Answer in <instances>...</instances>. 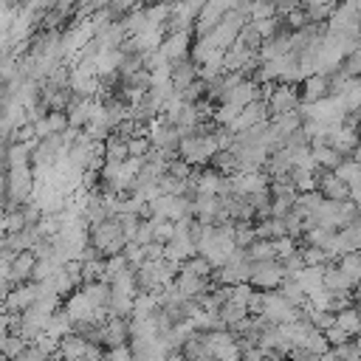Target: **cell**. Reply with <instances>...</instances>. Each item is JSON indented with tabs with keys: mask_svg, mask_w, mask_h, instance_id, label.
I'll return each instance as SVG.
<instances>
[{
	"mask_svg": "<svg viewBox=\"0 0 361 361\" xmlns=\"http://www.w3.org/2000/svg\"><path fill=\"white\" fill-rule=\"evenodd\" d=\"M87 243L102 254V259L113 257V254H121V248L127 245L124 234H121V226L116 217H104L93 226H87Z\"/></svg>",
	"mask_w": 361,
	"mask_h": 361,
	"instance_id": "1",
	"label": "cell"
},
{
	"mask_svg": "<svg viewBox=\"0 0 361 361\" xmlns=\"http://www.w3.org/2000/svg\"><path fill=\"white\" fill-rule=\"evenodd\" d=\"M214 152H217L214 135H209V133H200L197 127H195L192 133L180 135V144H178V155H180V161H183V164H189V166H200V169H203Z\"/></svg>",
	"mask_w": 361,
	"mask_h": 361,
	"instance_id": "2",
	"label": "cell"
},
{
	"mask_svg": "<svg viewBox=\"0 0 361 361\" xmlns=\"http://www.w3.org/2000/svg\"><path fill=\"white\" fill-rule=\"evenodd\" d=\"M257 316H262L271 324H288V322L302 319L305 313L299 307H293L290 302H285V296L279 290H259V310H257Z\"/></svg>",
	"mask_w": 361,
	"mask_h": 361,
	"instance_id": "3",
	"label": "cell"
},
{
	"mask_svg": "<svg viewBox=\"0 0 361 361\" xmlns=\"http://www.w3.org/2000/svg\"><path fill=\"white\" fill-rule=\"evenodd\" d=\"M189 226H192V217L175 223L172 237L164 243V259H169V262L178 265V262H183V259H189L192 254H197V251H195V240H192V234H189Z\"/></svg>",
	"mask_w": 361,
	"mask_h": 361,
	"instance_id": "4",
	"label": "cell"
},
{
	"mask_svg": "<svg viewBox=\"0 0 361 361\" xmlns=\"http://www.w3.org/2000/svg\"><path fill=\"white\" fill-rule=\"evenodd\" d=\"M282 279H285V271H282L279 259H257V262H251L248 285L254 290H276Z\"/></svg>",
	"mask_w": 361,
	"mask_h": 361,
	"instance_id": "5",
	"label": "cell"
},
{
	"mask_svg": "<svg viewBox=\"0 0 361 361\" xmlns=\"http://www.w3.org/2000/svg\"><path fill=\"white\" fill-rule=\"evenodd\" d=\"M149 217H164V220H186L192 217V200L183 197V195H158L152 203H149Z\"/></svg>",
	"mask_w": 361,
	"mask_h": 361,
	"instance_id": "6",
	"label": "cell"
},
{
	"mask_svg": "<svg viewBox=\"0 0 361 361\" xmlns=\"http://www.w3.org/2000/svg\"><path fill=\"white\" fill-rule=\"evenodd\" d=\"M189 48H192V28H186V31H166L158 51H161L164 59L172 65V62L189 59Z\"/></svg>",
	"mask_w": 361,
	"mask_h": 361,
	"instance_id": "7",
	"label": "cell"
},
{
	"mask_svg": "<svg viewBox=\"0 0 361 361\" xmlns=\"http://www.w3.org/2000/svg\"><path fill=\"white\" fill-rule=\"evenodd\" d=\"M296 87H299V104H313V102L330 96V79L324 73H310Z\"/></svg>",
	"mask_w": 361,
	"mask_h": 361,
	"instance_id": "8",
	"label": "cell"
},
{
	"mask_svg": "<svg viewBox=\"0 0 361 361\" xmlns=\"http://www.w3.org/2000/svg\"><path fill=\"white\" fill-rule=\"evenodd\" d=\"M262 121H268V110H265V102L262 99H254V102H248L240 113H237V118L231 121V133L237 135V133H245L248 127H254V124H262Z\"/></svg>",
	"mask_w": 361,
	"mask_h": 361,
	"instance_id": "9",
	"label": "cell"
},
{
	"mask_svg": "<svg viewBox=\"0 0 361 361\" xmlns=\"http://www.w3.org/2000/svg\"><path fill=\"white\" fill-rule=\"evenodd\" d=\"M37 302V282H20L11 285L8 296H6V313H23Z\"/></svg>",
	"mask_w": 361,
	"mask_h": 361,
	"instance_id": "10",
	"label": "cell"
},
{
	"mask_svg": "<svg viewBox=\"0 0 361 361\" xmlns=\"http://www.w3.org/2000/svg\"><path fill=\"white\" fill-rule=\"evenodd\" d=\"M130 333H127V322L121 316H110L102 322V338H99V347H121L127 344Z\"/></svg>",
	"mask_w": 361,
	"mask_h": 361,
	"instance_id": "11",
	"label": "cell"
},
{
	"mask_svg": "<svg viewBox=\"0 0 361 361\" xmlns=\"http://www.w3.org/2000/svg\"><path fill=\"white\" fill-rule=\"evenodd\" d=\"M254 99H259V85L251 82V79H243L240 85H234L231 90L223 93V102H220V104H231V107L243 110V107H245L248 102H254Z\"/></svg>",
	"mask_w": 361,
	"mask_h": 361,
	"instance_id": "12",
	"label": "cell"
},
{
	"mask_svg": "<svg viewBox=\"0 0 361 361\" xmlns=\"http://www.w3.org/2000/svg\"><path fill=\"white\" fill-rule=\"evenodd\" d=\"M34 254L31 251H20L8 259V282L20 285V282H31V271H34Z\"/></svg>",
	"mask_w": 361,
	"mask_h": 361,
	"instance_id": "13",
	"label": "cell"
},
{
	"mask_svg": "<svg viewBox=\"0 0 361 361\" xmlns=\"http://www.w3.org/2000/svg\"><path fill=\"white\" fill-rule=\"evenodd\" d=\"M333 175L350 186V197H353V203H355V200H358V180H361L358 158H341V164L333 169Z\"/></svg>",
	"mask_w": 361,
	"mask_h": 361,
	"instance_id": "14",
	"label": "cell"
},
{
	"mask_svg": "<svg viewBox=\"0 0 361 361\" xmlns=\"http://www.w3.org/2000/svg\"><path fill=\"white\" fill-rule=\"evenodd\" d=\"M195 79H197V68L189 59H180V62H172L169 65V85H172L175 93H180L183 87H189Z\"/></svg>",
	"mask_w": 361,
	"mask_h": 361,
	"instance_id": "15",
	"label": "cell"
},
{
	"mask_svg": "<svg viewBox=\"0 0 361 361\" xmlns=\"http://www.w3.org/2000/svg\"><path fill=\"white\" fill-rule=\"evenodd\" d=\"M310 158H313V166L327 169V172H333L341 164V155L333 147H327L324 141H310Z\"/></svg>",
	"mask_w": 361,
	"mask_h": 361,
	"instance_id": "16",
	"label": "cell"
},
{
	"mask_svg": "<svg viewBox=\"0 0 361 361\" xmlns=\"http://www.w3.org/2000/svg\"><path fill=\"white\" fill-rule=\"evenodd\" d=\"M87 350H90V344H87L82 336L68 333V336L59 338V350H56V355H59V358H85Z\"/></svg>",
	"mask_w": 361,
	"mask_h": 361,
	"instance_id": "17",
	"label": "cell"
},
{
	"mask_svg": "<svg viewBox=\"0 0 361 361\" xmlns=\"http://www.w3.org/2000/svg\"><path fill=\"white\" fill-rule=\"evenodd\" d=\"M336 268L347 276V282L355 288L358 285V276H361V254L358 251H350V254H341L336 257Z\"/></svg>",
	"mask_w": 361,
	"mask_h": 361,
	"instance_id": "18",
	"label": "cell"
},
{
	"mask_svg": "<svg viewBox=\"0 0 361 361\" xmlns=\"http://www.w3.org/2000/svg\"><path fill=\"white\" fill-rule=\"evenodd\" d=\"M322 271H324V265H305L293 279L299 282V288L305 290V296H310V293H316L319 288H322Z\"/></svg>",
	"mask_w": 361,
	"mask_h": 361,
	"instance_id": "19",
	"label": "cell"
},
{
	"mask_svg": "<svg viewBox=\"0 0 361 361\" xmlns=\"http://www.w3.org/2000/svg\"><path fill=\"white\" fill-rule=\"evenodd\" d=\"M333 319H336V327H341V330H344L350 338H355V336H358L361 322H358V310H355V305L336 310V313H333Z\"/></svg>",
	"mask_w": 361,
	"mask_h": 361,
	"instance_id": "20",
	"label": "cell"
},
{
	"mask_svg": "<svg viewBox=\"0 0 361 361\" xmlns=\"http://www.w3.org/2000/svg\"><path fill=\"white\" fill-rule=\"evenodd\" d=\"M178 274H186V276H197V279H206L212 274V265L200 257V254H192L189 259L178 262Z\"/></svg>",
	"mask_w": 361,
	"mask_h": 361,
	"instance_id": "21",
	"label": "cell"
},
{
	"mask_svg": "<svg viewBox=\"0 0 361 361\" xmlns=\"http://www.w3.org/2000/svg\"><path fill=\"white\" fill-rule=\"evenodd\" d=\"M271 124H274V130L279 133V138L285 141L290 133H296V130L302 127V116H299V110H293V113H282V116L271 118Z\"/></svg>",
	"mask_w": 361,
	"mask_h": 361,
	"instance_id": "22",
	"label": "cell"
},
{
	"mask_svg": "<svg viewBox=\"0 0 361 361\" xmlns=\"http://www.w3.org/2000/svg\"><path fill=\"white\" fill-rule=\"evenodd\" d=\"M206 166L214 169V172H220V175H234V172H237V161H234L231 149H217V152L209 158Z\"/></svg>",
	"mask_w": 361,
	"mask_h": 361,
	"instance_id": "23",
	"label": "cell"
},
{
	"mask_svg": "<svg viewBox=\"0 0 361 361\" xmlns=\"http://www.w3.org/2000/svg\"><path fill=\"white\" fill-rule=\"evenodd\" d=\"M276 290H279V293L285 296V302H290L293 307H302V305H305V299H307V296H305V290L299 288V282H296L293 276H285V279L279 282V288H276Z\"/></svg>",
	"mask_w": 361,
	"mask_h": 361,
	"instance_id": "24",
	"label": "cell"
},
{
	"mask_svg": "<svg viewBox=\"0 0 361 361\" xmlns=\"http://www.w3.org/2000/svg\"><path fill=\"white\" fill-rule=\"evenodd\" d=\"M71 324H73V322L65 316V310H54V313L48 316V322H45V330H42V333L62 338V336H68V333H71Z\"/></svg>",
	"mask_w": 361,
	"mask_h": 361,
	"instance_id": "25",
	"label": "cell"
},
{
	"mask_svg": "<svg viewBox=\"0 0 361 361\" xmlns=\"http://www.w3.org/2000/svg\"><path fill=\"white\" fill-rule=\"evenodd\" d=\"M243 251H245V257H248L251 262H257V259H276V257H274V245H271V240H259V237H254Z\"/></svg>",
	"mask_w": 361,
	"mask_h": 361,
	"instance_id": "26",
	"label": "cell"
},
{
	"mask_svg": "<svg viewBox=\"0 0 361 361\" xmlns=\"http://www.w3.org/2000/svg\"><path fill=\"white\" fill-rule=\"evenodd\" d=\"M327 347H330V344L324 341V336H322L319 330H313V327H307L305 336H302V341H299V350H307V353H313V355H322Z\"/></svg>",
	"mask_w": 361,
	"mask_h": 361,
	"instance_id": "27",
	"label": "cell"
},
{
	"mask_svg": "<svg viewBox=\"0 0 361 361\" xmlns=\"http://www.w3.org/2000/svg\"><path fill=\"white\" fill-rule=\"evenodd\" d=\"M296 248H299L302 262L310 265V268H313V265H333V262H336V259H333L330 254H324L322 248H313V245H296Z\"/></svg>",
	"mask_w": 361,
	"mask_h": 361,
	"instance_id": "28",
	"label": "cell"
},
{
	"mask_svg": "<svg viewBox=\"0 0 361 361\" xmlns=\"http://www.w3.org/2000/svg\"><path fill=\"white\" fill-rule=\"evenodd\" d=\"M147 220H149V226H152V240L164 245V243L172 237L175 223H172V220H164V217H147Z\"/></svg>",
	"mask_w": 361,
	"mask_h": 361,
	"instance_id": "29",
	"label": "cell"
},
{
	"mask_svg": "<svg viewBox=\"0 0 361 361\" xmlns=\"http://www.w3.org/2000/svg\"><path fill=\"white\" fill-rule=\"evenodd\" d=\"M25 347H28V344H25L20 336H14V333H8L6 338H0V350H3V355H6L8 361H14Z\"/></svg>",
	"mask_w": 361,
	"mask_h": 361,
	"instance_id": "30",
	"label": "cell"
},
{
	"mask_svg": "<svg viewBox=\"0 0 361 361\" xmlns=\"http://www.w3.org/2000/svg\"><path fill=\"white\" fill-rule=\"evenodd\" d=\"M45 358H51V355H56V350H59V338L56 336H48V333H39L34 341H31Z\"/></svg>",
	"mask_w": 361,
	"mask_h": 361,
	"instance_id": "31",
	"label": "cell"
},
{
	"mask_svg": "<svg viewBox=\"0 0 361 361\" xmlns=\"http://www.w3.org/2000/svg\"><path fill=\"white\" fill-rule=\"evenodd\" d=\"M149 138H144V135H130L127 138V155L130 158H144L147 152H149Z\"/></svg>",
	"mask_w": 361,
	"mask_h": 361,
	"instance_id": "32",
	"label": "cell"
},
{
	"mask_svg": "<svg viewBox=\"0 0 361 361\" xmlns=\"http://www.w3.org/2000/svg\"><path fill=\"white\" fill-rule=\"evenodd\" d=\"M45 127H48V135H59L68 130V116L65 113H45Z\"/></svg>",
	"mask_w": 361,
	"mask_h": 361,
	"instance_id": "33",
	"label": "cell"
},
{
	"mask_svg": "<svg viewBox=\"0 0 361 361\" xmlns=\"http://www.w3.org/2000/svg\"><path fill=\"white\" fill-rule=\"evenodd\" d=\"M254 240V223H234V245L245 248Z\"/></svg>",
	"mask_w": 361,
	"mask_h": 361,
	"instance_id": "34",
	"label": "cell"
},
{
	"mask_svg": "<svg viewBox=\"0 0 361 361\" xmlns=\"http://www.w3.org/2000/svg\"><path fill=\"white\" fill-rule=\"evenodd\" d=\"M271 245H274V257H276V259H285L288 254H293V251H296V240H290L288 234H282V237L271 240Z\"/></svg>",
	"mask_w": 361,
	"mask_h": 361,
	"instance_id": "35",
	"label": "cell"
},
{
	"mask_svg": "<svg viewBox=\"0 0 361 361\" xmlns=\"http://www.w3.org/2000/svg\"><path fill=\"white\" fill-rule=\"evenodd\" d=\"M121 257L127 259V265H130V268H138V265L144 262V248H141V245H135V243H127V245L121 248Z\"/></svg>",
	"mask_w": 361,
	"mask_h": 361,
	"instance_id": "36",
	"label": "cell"
},
{
	"mask_svg": "<svg viewBox=\"0 0 361 361\" xmlns=\"http://www.w3.org/2000/svg\"><path fill=\"white\" fill-rule=\"evenodd\" d=\"M133 243H135V245H147V243H152V226H149V220H141V223H138Z\"/></svg>",
	"mask_w": 361,
	"mask_h": 361,
	"instance_id": "37",
	"label": "cell"
},
{
	"mask_svg": "<svg viewBox=\"0 0 361 361\" xmlns=\"http://www.w3.org/2000/svg\"><path fill=\"white\" fill-rule=\"evenodd\" d=\"M104 361H133V353H130L127 344H121V347H110L107 355H104Z\"/></svg>",
	"mask_w": 361,
	"mask_h": 361,
	"instance_id": "38",
	"label": "cell"
},
{
	"mask_svg": "<svg viewBox=\"0 0 361 361\" xmlns=\"http://www.w3.org/2000/svg\"><path fill=\"white\" fill-rule=\"evenodd\" d=\"M141 248H144V259H152V262H155V259H164V245H161V243L152 240V243H147V245H141Z\"/></svg>",
	"mask_w": 361,
	"mask_h": 361,
	"instance_id": "39",
	"label": "cell"
},
{
	"mask_svg": "<svg viewBox=\"0 0 361 361\" xmlns=\"http://www.w3.org/2000/svg\"><path fill=\"white\" fill-rule=\"evenodd\" d=\"M14 361H48V358H45V355H42V353H39L34 344H28V347H25V350H23V353L14 358Z\"/></svg>",
	"mask_w": 361,
	"mask_h": 361,
	"instance_id": "40",
	"label": "cell"
},
{
	"mask_svg": "<svg viewBox=\"0 0 361 361\" xmlns=\"http://www.w3.org/2000/svg\"><path fill=\"white\" fill-rule=\"evenodd\" d=\"M8 336V313H0V338Z\"/></svg>",
	"mask_w": 361,
	"mask_h": 361,
	"instance_id": "41",
	"label": "cell"
},
{
	"mask_svg": "<svg viewBox=\"0 0 361 361\" xmlns=\"http://www.w3.org/2000/svg\"><path fill=\"white\" fill-rule=\"evenodd\" d=\"M192 361H217V358H214L212 353H206V350H203V353H197V355H195Z\"/></svg>",
	"mask_w": 361,
	"mask_h": 361,
	"instance_id": "42",
	"label": "cell"
}]
</instances>
